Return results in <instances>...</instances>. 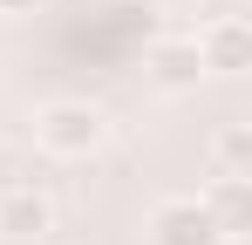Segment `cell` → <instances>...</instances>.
I'll return each mask as SVG.
<instances>
[{
	"mask_svg": "<svg viewBox=\"0 0 252 245\" xmlns=\"http://www.w3.org/2000/svg\"><path fill=\"white\" fill-rule=\"evenodd\" d=\"M143 68H150V82H157V89H198V82H205V61H198V41H191V34L150 41Z\"/></svg>",
	"mask_w": 252,
	"mask_h": 245,
	"instance_id": "cell-5",
	"label": "cell"
},
{
	"mask_svg": "<svg viewBox=\"0 0 252 245\" xmlns=\"http://www.w3.org/2000/svg\"><path fill=\"white\" fill-rule=\"evenodd\" d=\"M198 61H205V75H246L252 68V28L239 14H218L211 28H198Z\"/></svg>",
	"mask_w": 252,
	"mask_h": 245,
	"instance_id": "cell-4",
	"label": "cell"
},
{
	"mask_svg": "<svg viewBox=\"0 0 252 245\" xmlns=\"http://www.w3.org/2000/svg\"><path fill=\"white\" fill-rule=\"evenodd\" d=\"M205 157H211V177H252V129L246 122H225Z\"/></svg>",
	"mask_w": 252,
	"mask_h": 245,
	"instance_id": "cell-7",
	"label": "cell"
},
{
	"mask_svg": "<svg viewBox=\"0 0 252 245\" xmlns=\"http://www.w3.org/2000/svg\"><path fill=\"white\" fill-rule=\"evenodd\" d=\"M102 143H109V116L95 102H82V95H62V102H48L41 116H34V150H48V157H62V163L95 157Z\"/></svg>",
	"mask_w": 252,
	"mask_h": 245,
	"instance_id": "cell-1",
	"label": "cell"
},
{
	"mask_svg": "<svg viewBox=\"0 0 252 245\" xmlns=\"http://www.w3.org/2000/svg\"><path fill=\"white\" fill-rule=\"evenodd\" d=\"M48 0H0V21H28V14H41Z\"/></svg>",
	"mask_w": 252,
	"mask_h": 245,
	"instance_id": "cell-8",
	"label": "cell"
},
{
	"mask_svg": "<svg viewBox=\"0 0 252 245\" xmlns=\"http://www.w3.org/2000/svg\"><path fill=\"white\" fill-rule=\"evenodd\" d=\"M143 232H150V245H232L198 198H157L150 218H143Z\"/></svg>",
	"mask_w": 252,
	"mask_h": 245,
	"instance_id": "cell-2",
	"label": "cell"
},
{
	"mask_svg": "<svg viewBox=\"0 0 252 245\" xmlns=\"http://www.w3.org/2000/svg\"><path fill=\"white\" fill-rule=\"evenodd\" d=\"M0 232L7 239H41L55 232V198L34 177H0Z\"/></svg>",
	"mask_w": 252,
	"mask_h": 245,
	"instance_id": "cell-3",
	"label": "cell"
},
{
	"mask_svg": "<svg viewBox=\"0 0 252 245\" xmlns=\"http://www.w3.org/2000/svg\"><path fill=\"white\" fill-rule=\"evenodd\" d=\"M198 204L218 218V232H225V239L252 232V177H211L205 191H198Z\"/></svg>",
	"mask_w": 252,
	"mask_h": 245,
	"instance_id": "cell-6",
	"label": "cell"
}]
</instances>
